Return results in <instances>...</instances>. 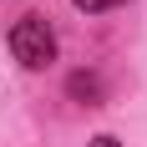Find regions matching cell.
<instances>
[{"label": "cell", "mask_w": 147, "mask_h": 147, "mask_svg": "<svg viewBox=\"0 0 147 147\" xmlns=\"http://www.w3.org/2000/svg\"><path fill=\"white\" fill-rule=\"evenodd\" d=\"M91 147H117V137H91Z\"/></svg>", "instance_id": "cell-4"}, {"label": "cell", "mask_w": 147, "mask_h": 147, "mask_svg": "<svg viewBox=\"0 0 147 147\" xmlns=\"http://www.w3.org/2000/svg\"><path fill=\"white\" fill-rule=\"evenodd\" d=\"M71 91L76 96H96V81H91V76H71Z\"/></svg>", "instance_id": "cell-3"}, {"label": "cell", "mask_w": 147, "mask_h": 147, "mask_svg": "<svg viewBox=\"0 0 147 147\" xmlns=\"http://www.w3.org/2000/svg\"><path fill=\"white\" fill-rule=\"evenodd\" d=\"M10 51L20 66H30V71H41V66H51L56 61V30L46 26V15H20L10 26Z\"/></svg>", "instance_id": "cell-1"}, {"label": "cell", "mask_w": 147, "mask_h": 147, "mask_svg": "<svg viewBox=\"0 0 147 147\" xmlns=\"http://www.w3.org/2000/svg\"><path fill=\"white\" fill-rule=\"evenodd\" d=\"M112 5H122V0H76V10H86V15H96V10H112Z\"/></svg>", "instance_id": "cell-2"}]
</instances>
